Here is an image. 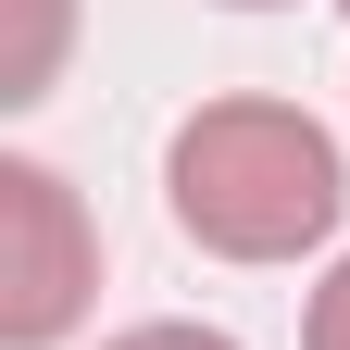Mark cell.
<instances>
[{"mask_svg": "<svg viewBox=\"0 0 350 350\" xmlns=\"http://www.w3.org/2000/svg\"><path fill=\"white\" fill-rule=\"evenodd\" d=\"M300 350H350V262L313 288V325H300Z\"/></svg>", "mask_w": 350, "mask_h": 350, "instance_id": "277c9868", "label": "cell"}, {"mask_svg": "<svg viewBox=\"0 0 350 350\" xmlns=\"http://www.w3.org/2000/svg\"><path fill=\"white\" fill-rule=\"evenodd\" d=\"M25 38H13V63H0V100H38L51 88V51H63V0H13Z\"/></svg>", "mask_w": 350, "mask_h": 350, "instance_id": "3957f363", "label": "cell"}, {"mask_svg": "<svg viewBox=\"0 0 350 350\" xmlns=\"http://www.w3.org/2000/svg\"><path fill=\"white\" fill-rule=\"evenodd\" d=\"M88 288H100V238L51 163H0V338L13 350H51Z\"/></svg>", "mask_w": 350, "mask_h": 350, "instance_id": "7a4b0ae2", "label": "cell"}, {"mask_svg": "<svg viewBox=\"0 0 350 350\" xmlns=\"http://www.w3.org/2000/svg\"><path fill=\"white\" fill-rule=\"evenodd\" d=\"M113 350H238V338H213V325H125Z\"/></svg>", "mask_w": 350, "mask_h": 350, "instance_id": "5b68a950", "label": "cell"}, {"mask_svg": "<svg viewBox=\"0 0 350 350\" xmlns=\"http://www.w3.org/2000/svg\"><path fill=\"white\" fill-rule=\"evenodd\" d=\"M163 188H175V226L200 250H226V262H300L338 226L350 175H338V138L313 113H288V100H213V113L175 125Z\"/></svg>", "mask_w": 350, "mask_h": 350, "instance_id": "6da1fadb", "label": "cell"}]
</instances>
